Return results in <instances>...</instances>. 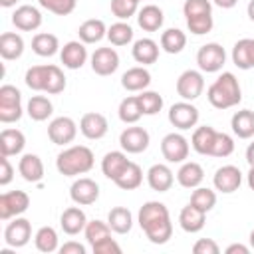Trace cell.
<instances>
[{"mask_svg":"<svg viewBox=\"0 0 254 254\" xmlns=\"http://www.w3.org/2000/svg\"><path fill=\"white\" fill-rule=\"evenodd\" d=\"M139 226L143 228L145 236L153 244H165L173 236V222L169 216V208L159 200H149L139 208L137 214Z\"/></svg>","mask_w":254,"mask_h":254,"instance_id":"cell-1","label":"cell"},{"mask_svg":"<svg viewBox=\"0 0 254 254\" xmlns=\"http://www.w3.org/2000/svg\"><path fill=\"white\" fill-rule=\"evenodd\" d=\"M206 97H208V103L216 109H230V107L238 105L242 101V91H240V83H238L236 75L230 71H222L210 83Z\"/></svg>","mask_w":254,"mask_h":254,"instance_id":"cell-2","label":"cell"},{"mask_svg":"<svg viewBox=\"0 0 254 254\" xmlns=\"http://www.w3.org/2000/svg\"><path fill=\"white\" fill-rule=\"evenodd\" d=\"M95 157L93 151L85 145H73L64 149L58 159H56V169L64 177H75V175H85L93 169Z\"/></svg>","mask_w":254,"mask_h":254,"instance_id":"cell-3","label":"cell"},{"mask_svg":"<svg viewBox=\"0 0 254 254\" xmlns=\"http://www.w3.org/2000/svg\"><path fill=\"white\" fill-rule=\"evenodd\" d=\"M22 117V93L16 85L4 83L0 87V121L14 123Z\"/></svg>","mask_w":254,"mask_h":254,"instance_id":"cell-4","label":"cell"},{"mask_svg":"<svg viewBox=\"0 0 254 254\" xmlns=\"http://www.w3.org/2000/svg\"><path fill=\"white\" fill-rule=\"evenodd\" d=\"M226 62V52L220 44L216 42H210V44H204L200 46V50L196 52V64H198V69L200 71H206V73H216L222 69Z\"/></svg>","mask_w":254,"mask_h":254,"instance_id":"cell-5","label":"cell"},{"mask_svg":"<svg viewBox=\"0 0 254 254\" xmlns=\"http://www.w3.org/2000/svg\"><path fill=\"white\" fill-rule=\"evenodd\" d=\"M30 206V196L24 190H10L0 194V220H10L26 212Z\"/></svg>","mask_w":254,"mask_h":254,"instance_id":"cell-6","label":"cell"},{"mask_svg":"<svg viewBox=\"0 0 254 254\" xmlns=\"http://www.w3.org/2000/svg\"><path fill=\"white\" fill-rule=\"evenodd\" d=\"M204 89V77L196 69H185L177 79V93L185 101H194Z\"/></svg>","mask_w":254,"mask_h":254,"instance_id":"cell-7","label":"cell"},{"mask_svg":"<svg viewBox=\"0 0 254 254\" xmlns=\"http://www.w3.org/2000/svg\"><path fill=\"white\" fill-rule=\"evenodd\" d=\"M169 121L173 127L181 129V131H187L190 127H194L198 123V109L190 103V101H179V103H173L171 109H169Z\"/></svg>","mask_w":254,"mask_h":254,"instance_id":"cell-8","label":"cell"},{"mask_svg":"<svg viewBox=\"0 0 254 254\" xmlns=\"http://www.w3.org/2000/svg\"><path fill=\"white\" fill-rule=\"evenodd\" d=\"M77 135V125L71 117H56L52 119V123L48 125V137L54 145H67L75 139Z\"/></svg>","mask_w":254,"mask_h":254,"instance_id":"cell-9","label":"cell"},{"mask_svg":"<svg viewBox=\"0 0 254 254\" xmlns=\"http://www.w3.org/2000/svg\"><path fill=\"white\" fill-rule=\"evenodd\" d=\"M189 141L181 133H169L161 141V153L169 163H185L189 157Z\"/></svg>","mask_w":254,"mask_h":254,"instance_id":"cell-10","label":"cell"},{"mask_svg":"<svg viewBox=\"0 0 254 254\" xmlns=\"http://www.w3.org/2000/svg\"><path fill=\"white\" fill-rule=\"evenodd\" d=\"M69 196L75 204L79 206H87V204H93L97 198H99V185L89 179V177H79L71 189H69Z\"/></svg>","mask_w":254,"mask_h":254,"instance_id":"cell-11","label":"cell"},{"mask_svg":"<svg viewBox=\"0 0 254 254\" xmlns=\"http://www.w3.org/2000/svg\"><path fill=\"white\" fill-rule=\"evenodd\" d=\"M32 238V224L28 218H14L4 230V242L12 248H22Z\"/></svg>","mask_w":254,"mask_h":254,"instance_id":"cell-12","label":"cell"},{"mask_svg":"<svg viewBox=\"0 0 254 254\" xmlns=\"http://www.w3.org/2000/svg\"><path fill=\"white\" fill-rule=\"evenodd\" d=\"M149 139H151V137H149L147 129L133 125V127H127V129L121 131V135H119V145H121V149L127 151V153H143V151L149 147Z\"/></svg>","mask_w":254,"mask_h":254,"instance_id":"cell-13","label":"cell"},{"mask_svg":"<svg viewBox=\"0 0 254 254\" xmlns=\"http://www.w3.org/2000/svg\"><path fill=\"white\" fill-rule=\"evenodd\" d=\"M119 67V54L113 48H97L91 54V69L97 75H111Z\"/></svg>","mask_w":254,"mask_h":254,"instance_id":"cell-14","label":"cell"},{"mask_svg":"<svg viewBox=\"0 0 254 254\" xmlns=\"http://www.w3.org/2000/svg\"><path fill=\"white\" fill-rule=\"evenodd\" d=\"M212 183H214V189L216 190L228 194V192L238 190V187L242 185V173L234 165H224V167L216 169V173L212 177Z\"/></svg>","mask_w":254,"mask_h":254,"instance_id":"cell-15","label":"cell"},{"mask_svg":"<svg viewBox=\"0 0 254 254\" xmlns=\"http://www.w3.org/2000/svg\"><path fill=\"white\" fill-rule=\"evenodd\" d=\"M12 24L22 32H34L42 26V12L36 6L22 4L12 14Z\"/></svg>","mask_w":254,"mask_h":254,"instance_id":"cell-16","label":"cell"},{"mask_svg":"<svg viewBox=\"0 0 254 254\" xmlns=\"http://www.w3.org/2000/svg\"><path fill=\"white\" fill-rule=\"evenodd\" d=\"M60 60L64 64V67L67 69H79L85 60H87V48L81 40H71L67 44H64L62 52H60Z\"/></svg>","mask_w":254,"mask_h":254,"instance_id":"cell-17","label":"cell"},{"mask_svg":"<svg viewBox=\"0 0 254 254\" xmlns=\"http://www.w3.org/2000/svg\"><path fill=\"white\" fill-rule=\"evenodd\" d=\"M109 125H107V119L105 115L97 113V111H91V113H85L79 121V131L83 137L91 139V141H97L101 137H105Z\"/></svg>","mask_w":254,"mask_h":254,"instance_id":"cell-18","label":"cell"},{"mask_svg":"<svg viewBox=\"0 0 254 254\" xmlns=\"http://www.w3.org/2000/svg\"><path fill=\"white\" fill-rule=\"evenodd\" d=\"M147 183H149V187H151L153 190H157V192H167V190L173 187L175 177H173V171H171L167 165L157 163V165H153V167L147 171Z\"/></svg>","mask_w":254,"mask_h":254,"instance_id":"cell-19","label":"cell"},{"mask_svg":"<svg viewBox=\"0 0 254 254\" xmlns=\"http://www.w3.org/2000/svg\"><path fill=\"white\" fill-rule=\"evenodd\" d=\"M204 220H206V212L200 210V208H196V206L190 204V202H189V204L181 210V214H179V224H181V228H183L185 232H189V234L200 232V230L204 228Z\"/></svg>","mask_w":254,"mask_h":254,"instance_id":"cell-20","label":"cell"},{"mask_svg":"<svg viewBox=\"0 0 254 254\" xmlns=\"http://www.w3.org/2000/svg\"><path fill=\"white\" fill-rule=\"evenodd\" d=\"M85 224H87V216H85V212H83L79 206H69V208H65V210L62 212V216H60V226H62V230H64L65 234H69V236L79 234V232L85 228Z\"/></svg>","mask_w":254,"mask_h":254,"instance_id":"cell-21","label":"cell"},{"mask_svg":"<svg viewBox=\"0 0 254 254\" xmlns=\"http://www.w3.org/2000/svg\"><path fill=\"white\" fill-rule=\"evenodd\" d=\"M151 83V73L147 67L137 65V67H129L123 75H121V85L127 91H145Z\"/></svg>","mask_w":254,"mask_h":254,"instance_id":"cell-22","label":"cell"},{"mask_svg":"<svg viewBox=\"0 0 254 254\" xmlns=\"http://www.w3.org/2000/svg\"><path fill=\"white\" fill-rule=\"evenodd\" d=\"M232 62L238 69L254 67V38H242L232 48Z\"/></svg>","mask_w":254,"mask_h":254,"instance_id":"cell-23","label":"cell"},{"mask_svg":"<svg viewBox=\"0 0 254 254\" xmlns=\"http://www.w3.org/2000/svg\"><path fill=\"white\" fill-rule=\"evenodd\" d=\"M131 54H133V60L137 64H143V65L155 64L159 60V44L151 38H141L133 44Z\"/></svg>","mask_w":254,"mask_h":254,"instance_id":"cell-24","label":"cell"},{"mask_svg":"<svg viewBox=\"0 0 254 254\" xmlns=\"http://www.w3.org/2000/svg\"><path fill=\"white\" fill-rule=\"evenodd\" d=\"M18 171H20L22 179L28 181V183H40V181L44 179V163H42V159H40L38 155H34V153H26V155L20 159Z\"/></svg>","mask_w":254,"mask_h":254,"instance_id":"cell-25","label":"cell"},{"mask_svg":"<svg viewBox=\"0 0 254 254\" xmlns=\"http://www.w3.org/2000/svg\"><path fill=\"white\" fill-rule=\"evenodd\" d=\"M26 137L18 129H4L0 133V155L2 157H12L24 151Z\"/></svg>","mask_w":254,"mask_h":254,"instance_id":"cell-26","label":"cell"},{"mask_svg":"<svg viewBox=\"0 0 254 254\" xmlns=\"http://www.w3.org/2000/svg\"><path fill=\"white\" fill-rule=\"evenodd\" d=\"M202 179H204V171H202V167H200L198 163H194V161L183 163L181 169L177 171V181H179V185L185 187V189H196V187H200Z\"/></svg>","mask_w":254,"mask_h":254,"instance_id":"cell-27","label":"cell"},{"mask_svg":"<svg viewBox=\"0 0 254 254\" xmlns=\"http://www.w3.org/2000/svg\"><path fill=\"white\" fill-rule=\"evenodd\" d=\"M163 22H165L163 10L155 4H147L137 12V24L145 32H157L163 26Z\"/></svg>","mask_w":254,"mask_h":254,"instance_id":"cell-28","label":"cell"},{"mask_svg":"<svg viewBox=\"0 0 254 254\" xmlns=\"http://www.w3.org/2000/svg\"><path fill=\"white\" fill-rule=\"evenodd\" d=\"M129 165V159H127V155L123 153V151H109V153H105V157L101 159V171H103V175L107 177V179H111V181H115L121 173H123V169Z\"/></svg>","mask_w":254,"mask_h":254,"instance_id":"cell-29","label":"cell"},{"mask_svg":"<svg viewBox=\"0 0 254 254\" xmlns=\"http://www.w3.org/2000/svg\"><path fill=\"white\" fill-rule=\"evenodd\" d=\"M230 127L238 139H250L254 137V111L250 109H240L232 115Z\"/></svg>","mask_w":254,"mask_h":254,"instance_id":"cell-30","label":"cell"},{"mask_svg":"<svg viewBox=\"0 0 254 254\" xmlns=\"http://www.w3.org/2000/svg\"><path fill=\"white\" fill-rule=\"evenodd\" d=\"M24 54V40L16 32H4L0 36V56L2 60H18Z\"/></svg>","mask_w":254,"mask_h":254,"instance_id":"cell-31","label":"cell"},{"mask_svg":"<svg viewBox=\"0 0 254 254\" xmlns=\"http://www.w3.org/2000/svg\"><path fill=\"white\" fill-rule=\"evenodd\" d=\"M214 139H216V129H212L210 125H202V127H196L194 129L192 139H190V145H192V149L198 155H210L212 145H214Z\"/></svg>","mask_w":254,"mask_h":254,"instance_id":"cell-32","label":"cell"},{"mask_svg":"<svg viewBox=\"0 0 254 254\" xmlns=\"http://www.w3.org/2000/svg\"><path fill=\"white\" fill-rule=\"evenodd\" d=\"M77 34H79V40H81L83 44H97V42H101L103 38H107V28H105L103 20L91 18V20H85V22L79 26Z\"/></svg>","mask_w":254,"mask_h":254,"instance_id":"cell-33","label":"cell"},{"mask_svg":"<svg viewBox=\"0 0 254 254\" xmlns=\"http://www.w3.org/2000/svg\"><path fill=\"white\" fill-rule=\"evenodd\" d=\"M107 224L111 226L113 232H117V234H127V232L131 230V226H133V214H131V210L125 208V206H115V208H111L109 214H107Z\"/></svg>","mask_w":254,"mask_h":254,"instance_id":"cell-34","label":"cell"},{"mask_svg":"<svg viewBox=\"0 0 254 254\" xmlns=\"http://www.w3.org/2000/svg\"><path fill=\"white\" fill-rule=\"evenodd\" d=\"M113 183L119 189H123V190H133V189L141 187V183H143V171H141V167L137 163L129 161V165L123 169V173Z\"/></svg>","mask_w":254,"mask_h":254,"instance_id":"cell-35","label":"cell"},{"mask_svg":"<svg viewBox=\"0 0 254 254\" xmlns=\"http://www.w3.org/2000/svg\"><path fill=\"white\" fill-rule=\"evenodd\" d=\"M187 46V34L179 28H169L161 34V48L167 54H181Z\"/></svg>","mask_w":254,"mask_h":254,"instance_id":"cell-36","label":"cell"},{"mask_svg":"<svg viewBox=\"0 0 254 254\" xmlns=\"http://www.w3.org/2000/svg\"><path fill=\"white\" fill-rule=\"evenodd\" d=\"M32 50H34V54H38V56H42V58L54 56V54L60 50L58 36H54V34H50V32L36 34V36L32 38Z\"/></svg>","mask_w":254,"mask_h":254,"instance_id":"cell-37","label":"cell"},{"mask_svg":"<svg viewBox=\"0 0 254 254\" xmlns=\"http://www.w3.org/2000/svg\"><path fill=\"white\" fill-rule=\"evenodd\" d=\"M117 113H119V119H121L123 123H127V125L137 123V121L141 119V115H143L139 97H137V95H129V97H125V99L119 103Z\"/></svg>","mask_w":254,"mask_h":254,"instance_id":"cell-38","label":"cell"},{"mask_svg":"<svg viewBox=\"0 0 254 254\" xmlns=\"http://www.w3.org/2000/svg\"><path fill=\"white\" fill-rule=\"evenodd\" d=\"M26 111H28V115H30L34 121H46V119L54 113V105H52V101H50L48 97H44V95H34V97H30Z\"/></svg>","mask_w":254,"mask_h":254,"instance_id":"cell-39","label":"cell"},{"mask_svg":"<svg viewBox=\"0 0 254 254\" xmlns=\"http://www.w3.org/2000/svg\"><path fill=\"white\" fill-rule=\"evenodd\" d=\"M107 40L113 46H127L133 40V28L127 22L119 20V22H115L107 28Z\"/></svg>","mask_w":254,"mask_h":254,"instance_id":"cell-40","label":"cell"},{"mask_svg":"<svg viewBox=\"0 0 254 254\" xmlns=\"http://www.w3.org/2000/svg\"><path fill=\"white\" fill-rule=\"evenodd\" d=\"M34 244L40 252L50 254V252L58 250V232L52 226H42L34 236Z\"/></svg>","mask_w":254,"mask_h":254,"instance_id":"cell-41","label":"cell"},{"mask_svg":"<svg viewBox=\"0 0 254 254\" xmlns=\"http://www.w3.org/2000/svg\"><path fill=\"white\" fill-rule=\"evenodd\" d=\"M48 69H50V64L48 65H32L28 67L26 71V85L34 91H44L46 89V79H48Z\"/></svg>","mask_w":254,"mask_h":254,"instance_id":"cell-42","label":"cell"},{"mask_svg":"<svg viewBox=\"0 0 254 254\" xmlns=\"http://www.w3.org/2000/svg\"><path fill=\"white\" fill-rule=\"evenodd\" d=\"M190 204H194L196 208L208 212L216 204V192L212 189H206V187H196L192 190V194H190Z\"/></svg>","mask_w":254,"mask_h":254,"instance_id":"cell-43","label":"cell"},{"mask_svg":"<svg viewBox=\"0 0 254 254\" xmlns=\"http://www.w3.org/2000/svg\"><path fill=\"white\" fill-rule=\"evenodd\" d=\"M83 232H85V240L89 242V246H93V244L101 242L103 238L111 236V226L103 220H91V222L85 224Z\"/></svg>","mask_w":254,"mask_h":254,"instance_id":"cell-44","label":"cell"},{"mask_svg":"<svg viewBox=\"0 0 254 254\" xmlns=\"http://www.w3.org/2000/svg\"><path fill=\"white\" fill-rule=\"evenodd\" d=\"M183 14H185V20L198 18V16H210L212 4H210V0H185Z\"/></svg>","mask_w":254,"mask_h":254,"instance_id":"cell-45","label":"cell"},{"mask_svg":"<svg viewBox=\"0 0 254 254\" xmlns=\"http://www.w3.org/2000/svg\"><path fill=\"white\" fill-rule=\"evenodd\" d=\"M137 97H139L143 115H157L163 109V97L157 91H141Z\"/></svg>","mask_w":254,"mask_h":254,"instance_id":"cell-46","label":"cell"},{"mask_svg":"<svg viewBox=\"0 0 254 254\" xmlns=\"http://www.w3.org/2000/svg\"><path fill=\"white\" fill-rule=\"evenodd\" d=\"M64 89H65V75H64V71H62L58 65L50 64L48 79H46V89H44V91L56 95V93H62Z\"/></svg>","mask_w":254,"mask_h":254,"instance_id":"cell-47","label":"cell"},{"mask_svg":"<svg viewBox=\"0 0 254 254\" xmlns=\"http://www.w3.org/2000/svg\"><path fill=\"white\" fill-rule=\"evenodd\" d=\"M139 12L137 0H111V14L119 20H129Z\"/></svg>","mask_w":254,"mask_h":254,"instance_id":"cell-48","label":"cell"},{"mask_svg":"<svg viewBox=\"0 0 254 254\" xmlns=\"http://www.w3.org/2000/svg\"><path fill=\"white\" fill-rule=\"evenodd\" d=\"M42 8H46L48 12L56 14V16H67L75 10L77 0H38Z\"/></svg>","mask_w":254,"mask_h":254,"instance_id":"cell-49","label":"cell"},{"mask_svg":"<svg viewBox=\"0 0 254 254\" xmlns=\"http://www.w3.org/2000/svg\"><path fill=\"white\" fill-rule=\"evenodd\" d=\"M234 151V139L228 133H220L216 131V139L210 151V157H228Z\"/></svg>","mask_w":254,"mask_h":254,"instance_id":"cell-50","label":"cell"},{"mask_svg":"<svg viewBox=\"0 0 254 254\" xmlns=\"http://www.w3.org/2000/svg\"><path fill=\"white\" fill-rule=\"evenodd\" d=\"M214 26V20H212V14L210 16H198V18H190L187 20V28L194 34V36H202V34H208Z\"/></svg>","mask_w":254,"mask_h":254,"instance_id":"cell-51","label":"cell"},{"mask_svg":"<svg viewBox=\"0 0 254 254\" xmlns=\"http://www.w3.org/2000/svg\"><path fill=\"white\" fill-rule=\"evenodd\" d=\"M91 250H93V254H119V252H121V246H119L111 236H107V238H103L101 242L93 244Z\"/></svg>","mask_w":254,"mask_h":254,"instance_id":"cell-52","label":"cell"},{"mask_svg":"<svg viewBox=\"0 0 254 254\" xmlns=\"http://www.w3.org/2000/svg\"><path fill=\"white\" fill-rule=\"evenodd\" d=\"M192 252L194 254H218L220 248H218V244L212 238H200V240L194 242Z\"/></svg>","mask_w":254,"mask_h":254,"instance_id":"cell-53","label":"cell"},{"mask_svg":"<svg viewBox=\"0 0 254 254\" xmlns=\"http://www.w3.org/2000/svg\"><path fill=\"white\" fill-rule=\"evenodd\" d=\"M0 165H2V173H0V185H2V187H6V185H10V181L14 179V169H12L10 161H8V157H2V159H0Z\"/></svg>","mask_w":254,"mask_h":254,"instance_id":"cell-54","label":"cell"},{"mask_svg":"<svg viewBox=\"0 0 254 254\" xmlns=\"http://www.w3.org/2000/svg\"><path fill=\"white\" fill-rule=\"evenodd\" d=\"M60 252L62 254H85V246L79 244V242L69 240V242H65V244L60 246Z\"/></svg>","mask_w":254,"mask_h":254,"instance_id":"cell-55","label":"cell"},{"mask_svg":"<svg viewBox=\"0 0 254 254\" xmlns=\"http://www.w3.org/2000/svg\"><path fill=\"white\" fill-rule=\"evenodd\" d=\"M248 254L250 250H248V246H244V244H230L228 248H226V254Z\"/></svg>","mask_w":254,"mask_h":254,"instance_id":"cell-56","label":"cell"},{"mask_svg":"<svg viewBox=\"0 0 254 254\" xmlns=\"http://www.w3.org/2000/svg\"><path fill=\"white\" fill-rule=\"evenodd\" d=\"M212 2H214L216 6H220V8H224V10H228V8H234L238 0H212Z\"/></svg>","mask_w":254,"mask_h":254,"instance_id":"cell-57","label":"cell"},{"mask_svg":"<svg viewBox=\"0 0 254 254\" xmlns=\"http://www.w3.org/2000/svg\"><path fill=\"white\" fill-rule=\"evenodd\" d=\"M246 161H248V165L250 167H254V141L248 145V149H246Z\"/></svg>","mask_w":254,"mask_h":254,"instance_id":"cell-58","label":"cell"},{"mask_svg":"<svg viewBox=\"0 0 254 254\" xmlns=\"http://www.w3.org/2000/svg\"><path fill=\"white\" fill-rule=\"evenodd\" d=\"M248 187L254 190V167H250V171H248Z\"/></svg>","mask_w":254,"mask_h":254,"instance_id":"cell-59","label":"cell"},{"mask_svg":"<svg viewBox=\"0 0 254 254\" xmlns=\"http://www.w3.org/2000/svg\"><path fill=\"white\" fill-rule=\"evenodd\" d=\"M246 12H248V18L254 22V0H250V2H248V8H246Z\"/></svg>","mask_w":254,"mask_h":254,"instance_id":"cell-60","label":"cell"},{"mask_svg":"<svg viewBox=\"0 0 254 254\" xmlns=\"http://www.w3.org/2000/svg\"><path fill=\"white\" fill-rule=\"evenodd\" d=\"M16 2H18V0H0V6H2V8H12Z\"/></svg>","mask_w":254,"mask_h":254,"instance_id":"cell-61","label":"cell"},{"mask_svg":"<svg viewBox=\"0 0 254 254\" xmlns=\"http://www.w3.org/2000/svg\"><path fill=\"white\" fill-rule=\"evenodd\" d=\"M250 246H252V248H254V230H252V232H250Z\"/></svg>","mask_w":254,"mask_h":254,"instance_id":"cell-62","label":"cell"},{"mask_svg":"<svg viewBox=\"0 0 254 254\" xmlns=\"http://www.w3.org/2000/svg\"><path fill=\"white\" fill-rule=\"evenodd\" d=\"M137 2H139V0H137Z\"/></svg>","mask_w":254,"mask_h":254,"instance_id":"cell-63","label":"cell"}]
</instances>
